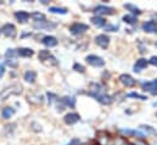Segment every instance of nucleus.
<instances>
[{
    "label": "nucleus",
    "instance_id": "f257e3e1",
    "mask_svg": "<svg viewBox=\"0 0 157 145\" xmlns=\"http://www.w3.org/2000/svg\"><path fill=\"white\" fill-rule=\"evenodd\" d=\"M23 92V87L20 83H13L10 87H6L0 92V105L10 96V95H18Z\"/></svg>",
    "mask_w": 157,
    "mask_h": 145
},
{
    "label": "nucleus",
    "instance_id": "f03ea898",
    "mask_svg": "<svg viewBox=\"0 0 157 145\" xmlns=\"http://www.w3.org/2000/svg\"><path fill=\"white\" fill-rule=\"evenodd\" d=\"M89 29V26L88 25H84V23H73L71 27H70V32L73 34V36H79V34H83L84 32H86Z\"/></svg>",
    "mask_w": 157,
    "mask_h": 145
},
{
    "label": "nucleus",
    "instance_id": "7ed1b4c3",
    "mask_svg": "<svg viewBox=\"0 0 157 145\" xmlns=\"http://www.w3.org/2000/svg\"><path fill=\"white\" fill-rule=\"evenodd\" d=\"M85 61L93 67H102L105 65V61L102 60V57H100L98 55H88L85 57Z\"/></svg>",
    "mask_w": 157,
    "mask_h": 145
},
{
    "label": "nucleus",
    "instance_id": "20e7f679",
    "mask_svg": "<svg viewBox=\"0 0 157 145\" xmlns=\"http://www.w3.org/2000/svg\"><path fill=\"white\" fill-rule=\"evenodd\" d=\"M94 12L96 14V16H101V15H112L115 12V9L113 7H109V6H105V5H99L95 7Z\"/></svg>",
    "mask_w": 157,
    "mask_h": 145
},
{
    "label": "nucleus",
    "instance_id": "39448f33",
    "mask_svg": "<svg viewBox=\"0 0 157 145\" xmlns=\"http://www.w3.org/2000/svg\"><path fill=\"white\" fill-rule=\"evenodd\" d=\"M1 33L4 36L9 37V38H15L16 37V28H15V26L12 23H6L1 28Z\"/></svg>",
    "mask_w": 157,
    "mask_h": 145
},
{
    "label": "nucleus",
    "instance_id": "423d86ee",
    "mask_svg": "<svg viewBox=\"0 0 157 145\" xmlns=\"http://www.w3.org/2000/svg\"><path fill=\"white\" fill-rule=\"evenodd\" d=\"M119 82L124 85V87H133V85H135V79L132 77V76H129V74H121L119 76Z\"/></svg>",
    "mask_w": 157,
    "mask_h": 145
},
{
    "label": "nucleus",
    "instance_id": "0eeeda50",
    "mask_svg": "<svg viewBox=\"0 0 157 145\" xmlns=\"http://www.w3.org/2000/svg\"><path fill=\"white\" fill-rule=\"evenodd\" d=\"M95 43L101 46L102 49H106L110 44V38L106 36V34H99V36L95 37Z\"/></svg>",
    "mask_w": 157,
    "mask_h": 145
},
{
    "label": "nucleus",
    "instance_id": "6e6552de",
    "mask_svg": "<svg viewBox=\"0 0 157 145\" xmlns=\"http://www.w3.org/2000/svg\"><path fill=\"white\" fill-rule=\"evenodd\" d=\"M91 96H94L98 101H100V103L104 104V105H110V104L112 103V98H111L110 95L105 94V93H102V94H96V95H91Z\"/></svg>",
    "mask_w": 157,
    "mask_h": 145
},
{
    "label": "nucleus",
    "instance_id": "1a4fd4ad",
    "mask_svg": "<svg viewBox=\"0 0 157 145\" xmlns=\"http://www.w3.org/2000/svg\"><path fill=\"white\" fill-rule=\"evenodd\" d=\"M79 120H80V117L76 112H70V113H67L65 116V123L66 124H75V123L78 122Z\"/></svg>",
    "mask_w": 157,
    "mask_h": 145
},
{
    "label": "nucleus",
    "instance_id": "9d476101",
    "mask_svg": "<svg viewBox=\"0 0 157 145\" xmlns=\"http://www.w3.org/2000/svg\"><path fill=\"white\" fill-rule=\"evenodd\" d=\"M143 29L147 33H156L157 32V25L155 21H147L143 25Z\"/></svg>",
    "mask_w": 157,
    "mask_h": 145
},
{
    "label": "nucleus",
    "instance_id": "9b49d317",
    "mask_svg": "<svg viewBox=\"0 0 157 145\" xmlns=\"http://www.w3.org/2000/svg\"><path fill=\"white\" fill-rule=\"evenodd\" d=\"M143 90L144 92H147V93H150L152 95H156L157 94V87L155 85L154 82H146V83H144L143 84Z\"/></svg>",
    "mask_w": 157,
    "mask_h": 145
},
{
    "label": "nucleus",
    "instance_id": "f8f14e48",
    "mask_svg": "<svg viewBox=\"0 0 157 145\" xmlns=\"http://www.w3.org/2000/svg\"><path fill=\"white\" fill-rule=\"evenodd\" d=\"M147 65H149V61L146 59H139V60H136V62L134 65V71L135 72H140L144 69H146Z\"/></svg>",
    "mask_w": 157,
    "mask_h": 145
},
{
    "label": "nucleus",
    "instance_id": "ddd939ff",
    "mask_svg": "<svg viewBox=\"0 0 157 145\" xmlns=\"http://www.w3.org/2000/svg\"><path fill=\"white\" fill-rule=\"evenodd\" d=\"M43 44H44L45 46L52 48V46H56V45H57V39L52 36H46L43 38Z\"/></svg>",
    "mask_w": 157,
    "mask_h": 145
},
{
    "label": "nucleus",
    "instance_id": "4468645a",
    "mask_svg": "<svg viewBox=\"0 0 157 145\" xmlns=\"http://www.w3.org/2000/svg\"><path fill=\"white\" fill-rule=\"evenodd\" d=\"M15 17L17 18L18 22L26 23L28 21V18H29V14L26 12V11H17V12H15Z\"/></svg>",
    "mask_w": 157,
    "mask_h": 145
},
{
    "label": "nucleus",
    "instance_id": "2eb2a0df",
    "mask_svg": "<svg viewBox=\"0 0 157 145\" xmlns=\"http://www.w3.org/2000/svg\"><path fill=\"white\" fill-rule=\"evenodd\" d=\"M91 23L94 25V26H96V27H104L105 25H106V20L105 18H102L101 16H94V17H91Z\"/></svg>",
    "mask_w": 157,
    "mask_h": 145
},
{
    "label": "nucleus",
    "instance_id": "dca6fc26",
    "mask_svg": "<svg viewBox=\"0 0 157 145\" xmlns=\"http://www.w3.org/2000/svg\"><path fill=\"white\" fill-rule=\"evenodd\" d=\"M33 54H34V51L29 48H21L17 50V55L23 56V57H31V56H33Z\"/></svg>",
    "mask_w": 157,
    "mask_h": 145
},
{
    "label": "nucleus",
    "instance_id": "f3484780",
    "mask_svg": "<svg viewBox=\"0 0 157 145\" xmlns=\"http://www.w3.org/2000/svg\"><path fill=\"white\" fill-rule=\"evenodd\" d=\"M25 79H26V82H28V83H34L36 82V79H37V73L34 72V71H27V72L25 73Z\"/></svg>",
    "mask_w": 157,
    "mask_h": 145
},
{
    "label": "nucleus",
    "instance_id": "a211bd4d",
    "mask_svg": "<svg viewBox=\"0 0 157 145\" xmlns=\"http://www.w3.org/2000/svg\"><path fill=\"white\" fill-rule=\"evenodd\" d=\"M13 113H15V110L12 109V108H9V106L5 108V109H2V111H1V116L5 120H9Z\"/></svg>",
    "mask_w": 157,
    "mask_h": 145
},
{
    "label": "nucleus",
    "instance_id": "6ab92c4d",
    "mask_svg": "<svg viewBox=\"0 0 157 145\" xmlns=\"http://www.w3.org/2000/svg\"><path fill=\"white\" fill-rule=\"evenodd\" d=\"M38 56H39V60H40V61L45 64V62H46V61L49 60V57L51 56V54L49 53V50H40V51H39V55H38Z\"/></svg>",
    "mask_w": 157,
    "mask_h": 145
},
{
    "label": "nucleus",
    "instance_id": "aec40b11",
    "mask_svg": "<svg viewBox=\"0 0 157 145\" xmlns=\"http://www.w3.org/2000/svg\"><path fill=\"white\" fill-rule=\"evenodd\" d=\"M124 7H125L127 10H129V11L133 14V16H134V15H140V14H141V11H140L136 6H134L133 4H125Z\"/></svg>",
    "mask_w": 157,
    "mask_h": 145
},
{
    "label": "nucleus",
    "instance_id": "412c9836",
    "mask_svg": "<svg viewBox=\"0 0 157 145\" xmlns=\"http://www.w3.org/2000/svg\"><path fill=\"white\" fill-rule=\"evenodd\" d=\"M110 142H111V138L107 134H104V137L99 135V138H98V144L99 145H109Z\"/></svg>",
    "mask_w": 157,
    "mask_h": 145
},
{
    "label": "nucleus",
    "instance_id": "4be33fe9",
    "mask_svg": "<svg viewBox=\"0 0 157 145\" xmlns=\"http://www.w3.org/2000/svg\"><path fill=\"white\" fill-rule=\"evenodd\" d=\"M49 11H50V12H52V14H61V15L67 14V10H66V9H63V7H55V6L50 7V9H49Z\"/></svg>",
    "mask_w": 157,
    "mask_h": 145
},
{
    "label": "nucleus",
    "instance_id": "5701e85b",
    "mask_svg": "<svg viewBox=\"0 0 157 145\" xmlns=\"http://www.w3.org/2000/svg\"><path fill=\"white\" fill-rule=\"evenodd\" d=\"M123 21L127 22V23H129V25H134V23L138 22L136 18H135V16H133V15H125V16L123 17Z\"/></svg>",
    "mask_w": 157,
    "mask_h": 145
},
{
    "label": "nucleus",
    "instance_id": "b1692460",
    "mask_svg": "<svg viewBox=\"0 0 157 145\" xmlns=\"http://www.w3.org/2000/svg\"><path fill=\"white\" fill-rule=\"evenodd\" d=\"M140 129H141V131H144L146 134H156V131H155L152 127H150V126L141 124V126H140Z\"/></svg>",
    "mask_w": 157,
    "mask_h": 145
},
{
    "label": "nucleus",
    "instance_id": "393cba45",
    "mask_svg": "<svg viewBox=\"0 0 157 145\" xmlns=\"http://www.w3.org/2000/svg\"><path fill=\"white\" fill-rule=\"evenodd\" d=\"M32 17L36 20V22H41V21H45V16L40 12H34L32 14Z\"/></svg>",
    "mask_w": 157,
    "mask_h": 145
},
{
    "label": "nucleus",
    "instance_id": "a878e982",
    "mask_svg": "<svg viewBox=\"0 0 157 145\" xmlns=\"http://www.w3.org/2000/svg\"><path fill=\"white\" fill-rule=\"evenodd\" d=\"M17 55V51L16 50H13V49H9L7 51H6V54H5V56H6V60L7 59H15V56Z\"/></svg>",
    "mask_w": 157,
    "mask_h": 145
},
{
    "label": "nucleus",
    "instance_id": "bb28decb",
    "mask_svg": "<svg viewBox=\"0 0 157 145\" xmlns=\"http://www.w3.org/2000/svg\"><path fill=\"white\" fill-rule=\"evenodd\" d=\"M62 101L65 103V105H67V106H71V108H73L75 106V99L73 98H63L62 99Z\"/></svg>",
    "mask_w": 157,
    "mask_h": 145
},
{
    "label": "nucleus",
    "instance_id": "cd10ccee",
    "mask_svg": "<svg viewBox=\"0 0 157 145\" xmlns=\"http://www.w3.org/2000/svg\"><path fill=\"white\" fill-rule=\"evenodd\" d=\"M128 96H129V98H136V99H140V100H146V99H147L146 96L140 95V94H138V93H129Z\"/></svg>",
    "mask_w": 157,
    "mask_h": 145
},
{
    "label": "nucleus",
    "instance_id": "c85d7f7f",
    "mask_svg": "<svg viewBox=\"0 0 157 145\" xmlns=\"http://www.w3.org/2000/svg\"><path fill=\"white\" fill-rule=\"evenodd\" d=\"M73 70H75V71H77V72L84 73V70H85V69H84L80 64H75V65H73Z\"/></svg>",
    "mask_w": 157,
    "mask_h": 145
},
{
    "label": "nucleus",
    "instance_id": "c756f323",
    "mask_svg": "<svg viewBox=\"0 0 157 145\" xmlns=\"http://www.w3.org/2000/svg\"><path fill=\"white\" fill-rule=\"evenodd\" d=\"M118 29V26H112V25H107L106 26V31H110V32H115Z\"/></svg>",
    "mask_w": 157,
    "mask_h": 145
},
{
    "label": "nucleus",
    "instance_id": "7c9ffc66",
    "mask_svg": "<svg viewBox=\"0 0 157 145\" xmlns=\"http://www.w3.org/2000/svg\"><path fill=\"white\" fill-rule=\"evenodd\" d=\"M149 64L154 65V66H157V56H152L150 60H149Z\"/></svg>",
    "mask_w": 157,
    "mask_h": 145
},
{
    "label": "nucleus",
    "instance_id": "2f4dec72",
    "mask_svg": "<svg viewBox=\"0 0 157 145\" xmlns=\"http://www.w3.org/2000/svg\"><path fill=\"white\" fill-rule=\"evenodd\" d=\"M133 145H149V144H147L146 142H144V140H141V139H140V140H135Z\"/></svg>",
    "mask_w": 157,
    "mask_h": 145
},
{
    "label": "nucleus",
    "instance_id": "473e14b6",
    "mask_svg": "<svg viewBox=\"0 0 157 145\" xmlns=\"http://www.w3.org/2000/svg\"><path fill=\"white\" fill-rule=\"evenodd\" d=\"M4 73H5V67L2 65H0V77H2Z\"/></svg>",
    "mask_w": 157,
    "mask_h": 145
},
{
    "label": "nucleus",
    "instance_id": "72a5a7b5",
    "mask_svg": "<svg viewBox=\"0 0 157 145\" xmlns=\"http://www.w3.org/2000/svg\"><path fill=\"white\" fill-rule=\"evenodd\" d=\"M154 83H155V85L157 87V79H155V80H154Z\"/></svg>",
    "mask_w": 157,
    "mask_h": 145
},
{
    "label": "nucleus",
    "instance_id": "f704fd0d",
    "mask_svg": "<svg viewBox=\"0 0 157 145\" xmlns=\"http://www.w3.org/2000/svg\"><path fill=\"white\" fill-rule=\"evenodd\" d=\"M155 20H156V21H157V12H156V14H155Z\"/></svg>",
    "mask_w": 157,
    "mask_h": 145
},
{
    "label": "nucleus",
    "instance_id": "c9c22d12",
    "mask_svg": "<svg viewBox=\"0 0 157 145\" xmlns=\"http://www.w3.org/2000/svg\"><path fill=\"white\" fill-rule=\"evenodd\" d=\"M82 145H88V144H82Z\"/></svg>",
    "mask_w": 157,
    "mask_h": 145
},
{
    "label": "nucleus",
    "instance_id": "e433bc0d",
    "mask_svg": "<svg viewBox=\"0 0 157 145\" xmlns=\"http://www.w3.org/2000/svg\"><path fill=\"white\" fill-rule=\"evenodd\" d=\"M127 145H129V144H127Z\"/></svg>",
    "mask_w": 157,
    "mask_h": 145
},
{
    "label": "nucleus",
    "instance_id": "4c0bfd02",
    "mask_svg": "<svg viewBox=\"0 0 157 145\" xmlns=\"http://www.w3.org/2000/svg\"><path fill=\"white\" fill-rule=\"evenodd\" d=\"M70 145H72V144H70Z\"/></svg>",
    "mask_w": 157,
    "mask_h": 145
},
{
    "label": "nucleus",
    "instance_id": "58836bf2",
    "mask_svg": "<svg viewBox=\"0 0 157 145\" xmlns=\"http://www.w3.org/2000/svg\"><path fill=\"white\" fill-rule=\"evenodd\" d=\"M156 116H157V113H156Z\"/></svg>",
    "mask_w": 157,
    "mask_h": 145
},
{
    "label": "nucleus",
    "instance_id": "ea45409f",
    "mask_svg": "<svg viewBox=\"0 0 157 145\" xmlns=\"http://www.w3.org/2000/svg\"><path fill=\"white\" fill-rule=\"evenodd\" d=\"M156 45H157V44H156Z\"/></svg>",
    "mask_w": 157,
    "mask_h": 145
}]
</instances>
